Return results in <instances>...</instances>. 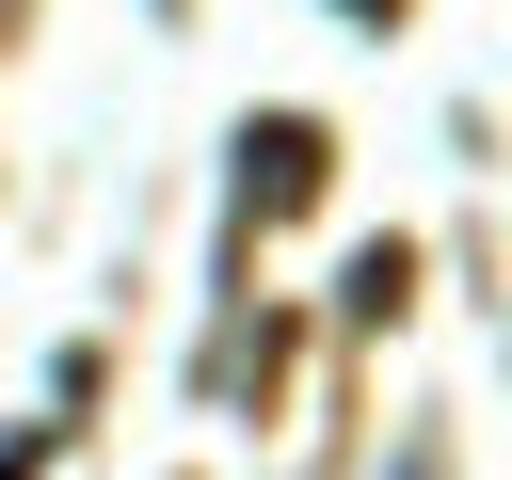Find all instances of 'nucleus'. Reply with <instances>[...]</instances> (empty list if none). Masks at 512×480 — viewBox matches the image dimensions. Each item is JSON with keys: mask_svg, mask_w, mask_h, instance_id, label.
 Wrapping results in <instances>:
<instances>
[{"mask_svg": "<svg viewBox=\"0 0 512 480\" xmlns=\"http://www.w3.org/2000/svg\"><path fill=\"white\" fill-rule=\"evenodd\" d=\"M320 176H336V144H320L304 112L240 128V224H288V208H320Z\"/></svg>", "mask_w": 512, "mask_h": 480, "instance_id": "nucleus-1", "label": "nucleus"}, {"mask_svg": "<svg viewBox=\"0 0 512 480\" xmlns=\"http://www.w3.org/2000/svg\"><path fill=\"white\" fill-rule=\"evenodd\" d=\"M400 304H416V256L368 240V256H352V320H400Z\"/></svg>", "mask_w": 512, "mask_h": 480, "instance_id": "nucleus-2", "label": "nucleus"}, {"mask_svg": "<svg viewBox=\"0 0 512 480\" xmlns=\"http://www.w3.org/2000/svg\"><path fill=\"white\" fill-rule=\"evenodd\" d=\"M352 16H400V0H352Z\"/></svg>", "mask_w": 512, "mask_h": 480, "instance_id": "nucleus-3", "label": "nucleus"}]
</instances>
